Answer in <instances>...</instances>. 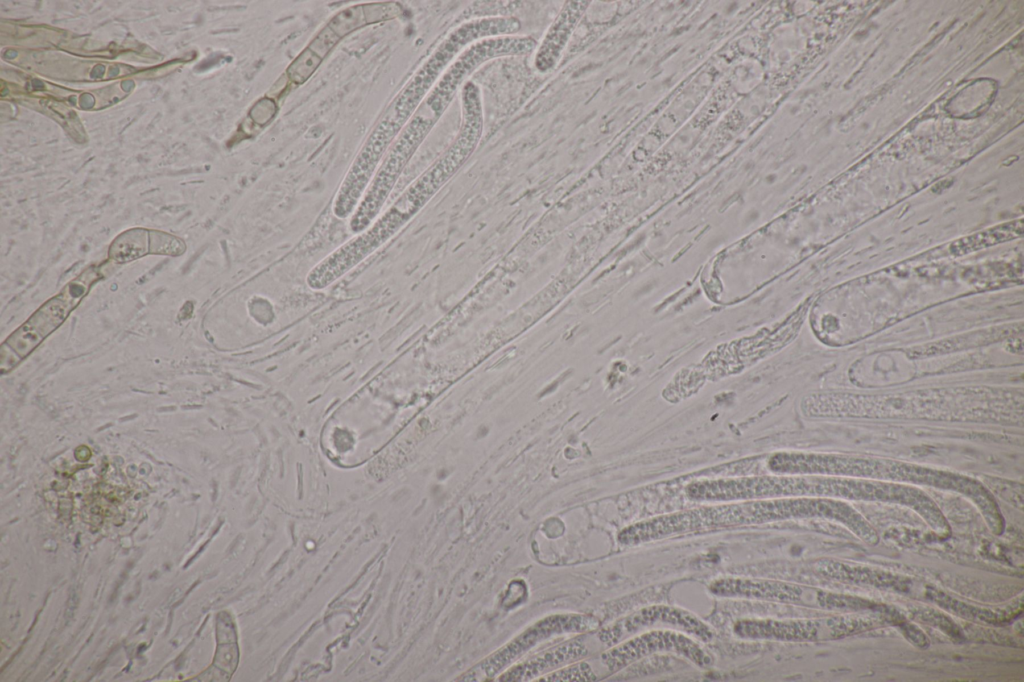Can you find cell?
<instances>
[{
  "mask_svg": "<svg viewBox=\"0 0 1024 682\" xmlns=\"http://www.w3.org/2000/svg\"><path fill=\"white\" fill-rule=\"evenodd\" d=\"M409 186L397 201L364 231L346 241L315 264L305 281L314 291L334 284L381 248L425 205Z\"/></svg>",
  "mask_w": 1024,
  "mask_h": 682,
  "instance_id": "cell-2",
  "label": "cell"
},
{
  "mask_svg": "<svg viewBox=\"0 0 1024 682\" xmlns=\"http://www.w3.org/2000/svg\"><path fill=\"white\" fill-rule=\"evenodd\" d=\"M655 654H674L704 669L714 664L713 656L698 640L673 629H651L633 635L603 653L601 663L610 672H618Z\"/></svg>",
  "mask_w": 1024,
  "mask_h": 682,
  "instance_id": "cell-8",
  "label": "cell"
},
{
  "mask_svg": "<svg viewBox=\"0 0 1024 682\" xmlns=\"http://www.w3.org/2000/svg\"><path fill=\"white\" fill-rule=\"evenodd\" d=\"M276 109L277 106L273 100L263 98L255 103L249 114L255 123L265 125L273 118Z\"/></svg>",
  "mask_w": 1024,
  "mask_h": 682,
  "instance_id": "cell-23",
  "label": "cell"
},
{
  "mask_svg": "<svg viewBox=\"0 0 1024 682\" xmlns=\"http://www.w3.org/2000/svg\"><path fill=\"white\" fill-rule=\"evenodd\" d=\"M585 655H587L585 644L579 640H571L510 667L501 673L497 680L507 682L535 680L537 677H541Z\"/></svg>",
  "mask_w": 1024,
  "mask_h": 682,
  "instance_id": "cell-14",
  "label": "cell"
},
{
  "mask_svg": "<svg viewBox=\"0 0 1024 682\" xmlns=\"http://www.w3.org/2000/svg\"><path fill=\"white\" fill-rule=\"evenodd\" d=\"M599 620L587 614H557L539 620L457 680L482 681L495 677L537 644L555 635L597 629Z\"/></svg>",
  "mask_w": 1024,
  "mask_h": 682,
  "instance_id": "cell-7",
  "label": "cell"
},
{
  "mask_svg": "<svg viewBox=\"0 0 1024 682\" xmlns=\"http://www.w3.org/2000/svg\"><path fill=\"white\" fill-rule=\"evenodd\" d=\"M1022 230L1023 225L1021 220L1019 222H1011L962 239L955 243L951 248L953 252H957L959 254L966 253L968 251L977 250L1013 239L1020 236L1022 234Z\"/></svg>",
  "mask_w": 1024,
  "mask_h": 682,
  "instance_id": "cell-16",
  "label": "cell"
},
{
  "mask_svg": "<svg viewBox=\"0 0 1024 682\" xmlns=\"http://www.w3.org/2000/svg\"><path fill=\"white\" fill-rule=\"evenodd\" d=\"M537 41L531 36H497L478 40L466 47L443 73L430 93L427 104L435 117L446 110L458 87L483 63L503 56L527 55Z\"/></svg>",
  "mask_w": 1024,
  "mask_h": 682,
  "instance_id": "cell-6",
  "label": "cell"
},
{
  "mask_svg": "<svg viewBox=\"0 0 1024 682\" xmlns=\"http://www.w3.org/2000/svg\"><path fill=\"white\" fill-rule=\"evenodd\" d=\"M364 5L352 6L335 15L327 25L338 37L367 25Z\"/></svg>",
  "mask_w": 1024,
  "mask_h": 682,
  "instance_id": "cell-17",
  "label": "cell"
},
{
  "mask_svg": "<svg viewBox=\"0 0 1024 682\" xmlns=\"http://www.w3.org/2000/svg\"><path fill=\"white\" fill-rule=\"evenodd\" d=\"M521 23L512 16L485 17L466 21L451 31L400 93L390 114L403 126L423 98L459 54L470 44L485 38L515 35Z\"/></svg>",
  "mask_w": 1024,
  "mask_h": 682,
  "instance_id": "cell-3",
  "label": "cell"
},
{
  "mask_svg": "<svg viewBox=\"0 0 1024 682\" xmlns=\"http://www.w3.org/2000/svg\"><path fill=\"white\" fill-rule=\"evenodd\" d=\"M322 60L307 47L289 65L287 75L293 83L303 84L316 71Z\"/></svg>",
  "mask_w": 1024,
  "mask_h": 682,
  "instance_id": "cell-18",
  "label": "cell"
},
{
  "mask_svg": "<svg viewBox=\"0 0 1024 682\" xmlns=\"http://www.w3.org/2000/svg\"><path fill=\"white\" fill-rule=\"evenodd\" d=\"M589 1H567L547 30L535 55V67L547 73L558 64L573 31L588 7Z\"/></svg>",
  "mask_w": 1024,
  "mask_h": 682,
  "instance_id": "cell-12",
  "label": "cell"
},
{
  "mask_svg": "<svg viewBox=\"0 0 1024 682\" xmlns=\"http://www.w3.org/2000/svg\"><path fill=\"white\" fill-rule=\"evenodd\" d=\"M101 267L91 266L70 281L55 297L40 307L1 347V365L11 356L13 368L47 335L54 331L77 306L89 288L102 278Z\"/></svg>",
  "mask_w": 1024,
  "mask_h": 682,
  "instance_id": "cell-4",
  "label": "cell"
},
{
  "mask_svg": "<svg viewBox=\"0 0 1024 682\" xmlns=\"http://www.w3.org/2000/svg\"><path fill=\"white\" fill-rule=\"evenodd\" d=\"M651 629H673L687 634L699 642H711L713 629L695 614L672 605H651L643 607L598 632V638L610 646L640 632Z\"/></svg>",
  "mask_w": 1024,
  "mask_h": 682,
  "instance_id": "cell-9",
  "label": "cell"
},
{
  "mask_svg": "<svg viewBox=\"0 0 1024 682\" xmlns=\"http://www.w3.org/2000/svg\"><path fill=\"white\" fill-rule=\"evenodd\" d=\"M185 251V244L179 238L159 232L150 230V253L179 256Z\"/></svg>",
  "mask_w": 1024,
  "mask_h": 682,
  "instance_id": "cell-20",
  "label": "cell"
},
{
  "mask_svg": "<svg viewBox=\"0 0 1024 682\" xmlns=\"http://www.w3.org/2000/svg\"><path fill=\"white\" fill-rule=\"evenodd\" d=\"M818 625L805 620L740 619L733 625L736 637L745 640L795 642L817 637Z\"/></svg>",
  "mask_w": 1024,
  "mask_h": 682,
  "instance_id": "cell-13",
  "label": "cell"
},
{
  "mask_svg": "<svg viewBox=\"0 0 1024 682\" xmlns=\"http://www.w3.org/2000/svg\"><path fill=\"white\" fill-rule=\"evenodd\" d=\"M364 10L368 24L386 21L402 13L401 6L393 2L367 4L364 5Z\"/></svg>",
  "mask_w": 1024,
  "mask_h": 682,
  "instance_id": "cell-21",
  "label": "cell"
},
{
  "mask_svg": "<svg viewBox=\"0 0 1024 682\" xmlns=\"http://www.w3.org/2000/svg\"><path fill=\"white\" fill-rule=\"evenodd\" d=\"M596 679L591 666L586 662H577L566 667L551 671L536 681L541 682H568V681H592Z\"/></svg>",
  "mask_w": 1024,
  "mask_h": 682,
  "instance_id": "cell-19",
  "label": "cell"
},
{
  "mask_svg": "<svg viewBox=\"0 0 1024 682\" xmlns=\"http://www.w3.org/2000/svg\"><path fill=\"white\" fill-rule=\"evenodd\" d=\"M435 122V118L417 116L409 123L383 159L352 214L351 233L364 231L377 218L406 164Z\"/></svg>",
  "mask_w": 1024,
  "mask_h": 682,
  "instance_id": "cell-5",
  "label": "cell"
},
{
  "mask_svg": "<svg viewBox=\"0 0 1024 682\" xmlns=\"http://www.w3.org/2000/svg\"><path fill=\"white\" fill-rule=\"evenodd\" d=\"M150 253V230L131 229L119 236L109 247V258L117 263L130 262Z\"/></svg>",
  "mask_w": 1024,
  "mask_h": 682,
  "instance_id": "cell-15",
  "label": "cell"
},
{
  "mask_svg": "<svg viewBox=\"0 0 1024 682\" xmlns=\"http://www.w3.org/2000/svg\"><path fill=\"white\" fill-rule=\"evenodd\" d=\"M711 594L722 598H738L784 604H807V589L789 582L746 578L723 577L712 581L708 587Z\"/></svg>",
  "mask_w": 1024,
  "mask_h": 682,
  "instance_id": "cell-11",
  "label": "cell"
},
{
  "mask_svg": "<svg viewBox=\"0 0 1024 682\" xmlns=\"http://www.w3.org/2000/svg\"><path fill=\"white\" fill-rule=\"evenodd\" d=\"M400 128L387 116L378 124L356 156L335 196L332 211L339 219L352 216L376 169Z\"/></svg>",
  "mask_w": 1024,
  "mask_h": 682,
  "instance_id": "cell-10",
  "label": "cell"
},
{
  "mask_svg": "<svg viewBox=\"0 0 1024 682\" xmlns=\"http://www.w3.org/2000/svg\"><path fill=\"white\" fill-rule=\"evenodd\" d=\"M786 498L717 502L669 513L636 523V540L643 544L691 533L789 520Z\"/></svg>",
  "mask_w": 1024,
  "mask_h": 682,
  "instance_id": "cell-1",
  "label": "cell"
},
{
  "mask_svg": "<svg viewBox=\"0 0 1024 682\" xmlns=\"http://www.w3.org/2000/svg\"><path fill=\"white\" fill-rule=\"evenodd\" d=\"M339 40L340 37L326 26L311 41L308 48L323 59Z\"/></svg>",
  "mask_w": 1024,
  "mask_h": 682,
  "instance_id": "cell-22",
  "label": "cell"
}]
</instances>
